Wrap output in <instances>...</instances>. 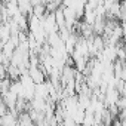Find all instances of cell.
Returning a JSON list of instances; mask_svg holds the SVG:
<instances>
[{"label":"cell","mask_w":126,"mask_h":126,"mask_svg":"<svg viewBox=\"0 0 126 126\" xmlns=\"http://www.w3.org/2000/svg\"><path fill=\"white\" fill-rule=\"evenodd\" d=\"M27 74L30 76V79L34 82V85H39V83H43L47 77H46V74L43 73V70L37 65V67H28V70H27Z\"/></svg>","instance_id":"1"},{"label":"cell","mask_w":126,"mask_h":126,"mask_svg":"<svg viewBox=\"0 0 126 126\" xmlns=\"http://www.w3.org/2000/svg\"><path fill=\"white\" fill-rule=\"evenodd\" d=\"M18 122V116L15 111H8L6 114L0 116V126H15Z\"/></svg>","instance_id":"2"},{"label":"cell","mask_w":126,"mask_h":126,"mask_svg":"<svg viewBox=\"0 0 126 126\" xmlns=\"http://www.w3.org/2000/svg\"><path fill=\"white\" fill-rule=\"evenodd\" d=\"M53 18H55V22H56V27H58V30L59 28H64L65 27V19H64V14H62V9H61V6L53 12Z\"/></svg>","instance_id":"3"},{"label":"cell","mask_w":126,"mask_h":126,"mask_svg":"<svg viewBox=\"0 0 126 126\" xmlns=\"http://www.w3.org/2000/svg\"><path fill=\"white\" fill-rule=\"evenodd\" d=\"M9 39H11V31H9L8 24L0 22V40L5 43V42H8Z\"/></svg>","instance_id":"4"},{"label":"cell","mask_w":126,"mask_h":126,"mask_svg":"<svg viewBox=\"0 0 126 126\" xmlns=\"http://www.w3.org/2000/svg\"><path fill=\"white\" fill-rule=\"evenodd\" d=\"M46 14V9H45V5H37V6H33V15L37 16L39 19L43 18V15Z\"/></svg>","instance_id":"5"},{"label":"cell","mask_w":126,"mask_h":126,"mask_svg":"<svg viewBox=\"0 0 126 126\" xmlns=\"http://www.w3.org/2000/svg\"><path fill=\"white\" fill-rule=\"evenodd\" d=\"M50 2H52L56 8H59V6H61V3H62V0H50Z\"/></svg>","instance_id":"6"}]
</instances>
